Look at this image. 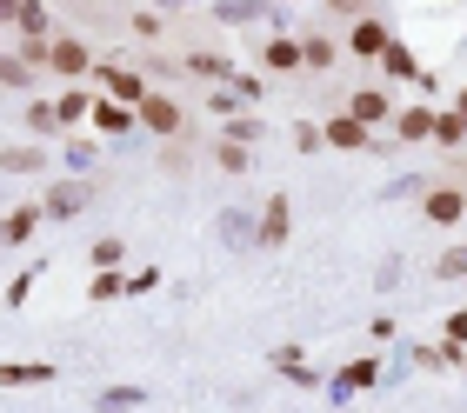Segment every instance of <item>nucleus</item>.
<instances>
[{
	"instance_id": "7c9ffc66",
	"label": "nucleus",
	"mask_w": 467,
	"mask_h": 413,
	"mask_svg": "<svg viewBox=\"0 0 467 413\" xmlns=\"http://www.w3.org/2000/svg\"><path fill=\"white\" fill-rule=\"evenodd\" d=\"M27 127H34V134H54V127H60L54 100H34V107H27Z\"/></svg>"
},
{
	"instance_id": "37998d69",
	"label": "nucleus",
	"mask_w": 467,
	"mask_h": 413,
	"mask_svg": "<svg viewBox=\"0 0 467 413\" xmlns=\"http://www.w3.org/2000/svg\"><path fill=\"white\" fill-rule=\"evenodd\" d=\"M14 7H20V0H0V27H7V20H14Z\"/></svg>"
},
{
	"instance_id": "dca6fc26",
	"label": "nucleus",
	"mask_w": 467,
	"mask_h": 413,
	"mask_svg": "<svg viewBox=\"0 0 467 413\" xmlns=\"http://www.w3.org/2000/svg\"><path fill=\"white\" fill-rule=\"evenodd\" d=\"M380 74H388V80H420V60H414V47L388 40V47H380Z\"/></svg>"
},
{
	"instance_id": "ea45409f",
	"label": "nucleus",
	"mask_w": 467,
	"mask_h": 413,
	"mask_svg": "<svg viewBox=\"0 0 467 413\" xmlns=\"http://www.w3.org/2000/svg\"><path fill=\"white\" fill-rule=\"evenodd\" d=\"M134 34L140 40H161V14H134Z\"/></svg>"
},
{
	"instance_id": "58836bf2",
	"label": "nucleus",
	"mask_w": 467,
	"mask_h": 413,
	"mask_svg": "<svg viewBox=\"0 0 467 413\" xmlns=\"http://www.w3.org/2000/svg\"><path fill=\"white\" fill-rule=\"evenodd\" d=\"M294 147H301V154H314V147H321V127L301 120V127H294Z\"/></svg>"
},
{
	"instance_id": "f03ea898",
	"label": "nucleus",
	"mask_w": 467,
	"mask_h": 413,
	"mask_svg": "<svg viewBox=\"0 0 467 413\" xmlns=\"http://www.w3.org/2000/svg\"><path fill=\"white\" fill-rule=\"evenodd\" d=\"M47 67H54V74H67V80H88V74H94L88 40H80V34H47Z\"/></svg>"
},
{
	"instance_id": "e433bc0d",
	"label": "nucleus",
	"mask_w": 467,
	"mask_h": 413,
	"mask_svg": "<svg viewBox=\"0 0 467 413\" xmlns=\"http://www.w3.org/2000/svg\"><path fill=\"white\" fill-rule=\"evenodd\" d=\"M207 107L227 120V114H241V94H234V87H221V94H207Z\"/></svg>"
},
{
	"instance_id": "412c9836",
	"label": "nucleus",
	"mask_w": 467,
	"mask_h": 413,
	"mask_svg": "<svg viewBox=\"0 0 467 413\" xmlns=\"http://www.w3.org/2000/svg\"><path fill=\"white\" fill-rule=\"evenodd\" d=\"M88 107H94L88 87H67V94L54 100V114H60V127H74V120H88Z\"/></svg>"
},
{
	"instance_id": "4be33fe9",
	"label": "nucleus",
	"mask_w": 467,
	"mask_h": 413,
	"mask_svg": "<svg viewBox=\"0 0 467 413\" xmlns=\"http://www.w3.org/2000/svg\"><path fill=\"white\" fill-rule=\"evenodd\" d=\"M221 140H234V147H254V140H261V120H254L247 107H241V114H227V127H221Z\"/></svg>"
},
{
	"instance_id": "f257e3e1",
	"label": "nucleus",
	"mask_w": 467,
	"mask_h": 413,
	"mask_svg": "<svg viewBox=\"0 0 467 413\" xmlns=\"http://www.w3.org/2000/svg\"><path fill=\"white\" fill-rule=\"evenodd\" d=\"M134 127H147V134H161V140H174L181 127H187V114H181L174 94H154V87H147L140 107H134Z\"/></svg>"
},
{
	"instance_id": "a18cd8bd",
	"label": "nucleus",
	"mask_w": 467,
	"mask_h": 413,
	"mask_svg": "<svg viewBox=\"0 0 467 413\" xmlns=\"http://www.w3.org/2000/svg\"><path fill=\"white\" fill-rule=\"evenodd\" d=\"M461 367H467V360H461Z\"/></svg>"
},
{
	"instance_id": "423d86ee",
	"label": "nucleus",
	"mask_w": 467,
	"mask_h": 413,
	"mask_svg": "<svg viewBox=\"0 0 467 413\" xmlns=\"http://www.w3.org/2000/svg\"><path fill=\"white\" fill-rule=\"evenodd\" d=\"M94 80H100V94L120 100V107H140V94H147V80H140V74H127V67H114V60H100Z\"/></svg>"
},
{
	"instance_id": "cd10ccee",
	"label": "nucleus",
	"mask_w": 467,
	"mask_h": 413,
	"mask_svg": "<svg viewBox=\"0 0 467 413\" xmlns=\"http://www.w3.org/2000/svg\"><path fill=\"white\" fill-rule=\"evenodd\" d=\"M147 394L140 387H108V394H100V413H127V407H140Z\"/></svg>"
},
{
	"instance_id": "9d476101",
	"label": "nucleus",
	"mask_w": 467,
	"mask_h": 413,
	"mask_svg": "<svg viewBox=\"0 0 467 413\" xmlns=\"http://www.w3.org/2000/svg\"><path fill=\"white\" fill-rule=\"evenodd\" d=\"M348 114L360 127H380V120H394V100L380 94V87H354V100H348Z\"/></svg>"
},
{
	"instance_id": "f704fd0d",
	"label": "nucleus",
	"mask_w": 467,
	"mask_h": 413,
	"mask_svg": "<svg viewBox=\"0 0 467 413\" xmlns=\"http://www.w3.org/2000/svg\"><path fill=\"white\" fill-rule=\"evenodd\" d=\"M227 87H234V94H241V107H254V100H261V74H234Z\"/></svg>"
},
{
	"instance_id": "20e7f679",
	"label": "nucleus",
	"mask_w": 467,
	"mask_h": 413,
	"mask_svg": "<svg viewBox=\"0 0 467 413\" xmlns=\"http://www.w3.org/2000/svg\"><path fill=\"white\" fill-rule=\"evenodd\" d=\"M321 147H341V154H368V147H374V127H360L354 114H334V120H321Z\"/></svg>"
},
{
	"instance_id": "5701e85b",
	"label": "nucleus",
	"mask_w": 467,
	"mask_h": 413,
	"mask_svg": "<svg viewBox=\"0 0 467 413\" xmlns=\"http://www.w3.org/2000/svg\"><path fill=\"white\" fill-rule=\"evenodd\" d=\"M40 167H47L40 147H7V154H0V173H40Z\"/></svg>"
},
{
	"instance_id": "f8f14e48",
	"label": "nucleus",
	"mask_w": 467,
	"mask_h": 413,
	"mask_svg": "<svg viewBox=\"0 0 467 413\" xmlns=\"http://www.w3.org/2000/svg\"><path fill=\"white\" fill-rule=\"evenodd\" d=\"M40 221H47V213H40L34 201H20L14 213H7V221H0V247H20V241H34V227Z\"/></svg>"
},
{
	"instance_id": "c85d7f7f",
	"label": "nucleus",
	"mask_w": 467,
	"mask_h": 413,
	"mask_svg": "<svg viewBox=\"0 0 467 413\" xmlns=\"http://www.w3.org/2000/svg\"><path fill=\"white\" fill-rule=\"evenodd\" d=\"M221 173H247V160H254V147H234V140H221Z\"/></svg>"
},
{
	"instance_id": "aec40b11",
	"label": "nucleus",
	"mask_w": 467,
	"mask_h": 413,
	"mask_svg": "<svg viewBox=\"0 0 467 413\" xmlns=\"http://www.w3.org/2000/svg\"><path fill=\"white\" fill-rule=\"evenodd\" d=\"M120 294H127V274H120V267H94L88 300H100V307H108V300H120Z\"/></svg>"
},
{
	"instance_id": "a878e982",
	"label": "nucleus",
	"mask_w": 467,
	"mask_h": 413,
	"mask_svg": "<svg viewBox=\"0 0 467 413\" xmlns=\"http://www.w3.org/2000/svg\"><path fill=\"white\" fill-rule=\"evenodd\" d=\"M428 140H441V147H461V140H467V127H461L454 107H448V114H434V134H428Z\"/></svg>"
},
{
	"instance_id": "6ab92c4d",
	"label": "nucleus",
	"mask_w": 467,
	"mask_h": 413,
	"mask_svg": "<svg viewBox=\"0 0 467 413\" xmlns=\"http://www.w3.org/2000/svg\"><path fill=\"white\" fill-rule=\"evenodd\" d=\"M14 27H20V40H47L54 20H47V7H40V0H20V7H14Z\"/></svg>"
},
{
	"instance_id": "0eeeda50",
	"label": "nucleus",
	"mask_w": 467,
	"mask_h": 413,
	"mask_svg": "<svg viewBox=\"0 0 467 413\" xmlns=\"http://www.w3.org/2000/svg\"><path fill=\"white\" fill-rule=\"evenodd\" d=\"M94 201V181H60V187H47V201H40V213H54V221H74L80 207Z\"/></svg>"
},
{
	"instance_id": "bb28decb",
	"label": "nucleus",
	"mask_w": 467,
	"mask_h": 413,
	"mask_svg": "<svg viewBox=\"0 0 467 413\" xmlns=\"http://www.w3.org/2000/svg\"><path fill=\"white\" fill-rule=\"evenodd\" d=\"M0 87H34V67L20 54H0Z\"/></svg>"
},
{
	"instance_id": "9b49d317",
	"label": "nucleus",
	"mask_w": 467,
	"mask_h": 413,
	"mask_svg": "<svg viewBox=\"0 0 467 413\" xmlns=\"http://www.w3.org/2000/svg\"><path fill=\"white\" fill-rule=\"evenodd\" d=\"M261 67H267V74H301V40H294V34H274L267 47H261Z\"/></svg>"
},
{
	"instance_id": "b1692460",
	"label": "nucleus",
	"mask_w": 467,
	"mask_h": 413,
	"mask_svg": "<svg viewBox=\"0 0 467 413\" xmlns=\"http://www.w3.org/2000/svg\"><path fill=\"white\" fill-rule=\"evenodd\" d=\"M187 74H201V80H234V67H227V54H187Z\"/></svg>"
},
{
	"instance_id": "c756f323",
	"label": "nucleus",
	"mask_w": 467,
	"mask_h": 413,
	"mask_svg": "<svg viewBox=\"0 0 467 413\" xmlns=\"http://www.w3.org/2000/svg\"><path fill=\"white\" fill-rule=\"evenodd\" d=\"M434 274H441V280H461V274H467V241L441 253V260H434Z\"/></svg>"
},
{
	"instance_id": "39448f33",
	"label": "nucleus",
	"mask_w": 467,
	"mask_h": 413,
	"mask_svg": "<svg viewBox=\"0 0 467 413\" xmlns=\"http://www.w3.org/2000/svg\"><path fill=\"white\" fill-rule=\"evenodd\" d=\"M420 213H428V221L434 227H461V213H467V187H428V193H420Z\"/></svg>"
},
{
	"instance_id": "1a4fd4ad",
	"label": "nucleus",
	"mask_w": 467,
	"mask_h": 413,
	"mask_svg": "<svg viewBox=\"0 0 467 413\" xmlns=\"http://www.w3.org/2000/svg\"><path fill=\"white\" fill-rule=\"evenodd\" d=\"M388 20H354V34H348V54L354 60H380V47H388Z\"/></svg>"
},
{
	"instance_id": "2eb2a0df",
	"label": "nucleus",
	"mask_w": 467,
	"mask_h": 413,
	"mask_svg": "<svg viewBox=\"0 0 467 413\" xmlns=\"http://www.w3.org/2000/svg\"><path fill=\"white\" fill-rule=\"evenodd\" d=\"M47 380H54L47 360H7L0 367V387H47Z\"/></svg>"
},
{
	"instance_id": "a19ab883",
	"label": "nucleus",
	"mask_w": 467,
	"mask_h": 413,
	"mask_svg": "<svg viewBox=\"0 0 467 413\" xmlns=\"http://www.w3.org/2000/svg\"><path fill=\"white\" fill-rule=\"evenodd\" d=\"M327 7H334V14H354V20H360V0H327Z\"/></svg>"
},
{
	"instance_id": "473e14b6",
	"label": "nucleus",
	"mask_w": 467,
	"mask_h": 413,
	"mask_svg": "<svg viewBox=\"0 0 467 413\" xmlns=\"http://www.w3.org/2000/svg\"><path fill=\"white\" fill-rule=\"evenodd\" d=\"M414 367H428V374H441V367H454L448 346H414Z\"/></svg>"
},
{
	"instance_id": "2f4dec72",
	"label": "nucleus",
	"mask_w": 467,
	"mask_h": 413,
	"mask_svg": "<svg viewBox=\"0 0 467 413\" xmlns=\"http://www.w3.org/2000/svg\"><path fill=\"white\" fill-rule=\"evenodd\" d=\"M88 260H94V267H120V260H127V247L108 233V241H94V253H88Z\"/></svg>"
},
{
	"instance_id": "393cba45",
	"label": "nucleus",
	"mask_w": 467,
	"mask_h": 413,
	"mask_svg": "<svg viewBox=\"0 0 467 413\" xmlns=\"http://www.w3.org/2000/svg\"><path fill=\"white\" fill-rule=\"evenodd\" d=\"M441 346L454 354V367L467 360V307H461V314H448V327H441Z\"/></svg>"
},
{
	"instance_id": "ddd939ff",
	"label": "nucleus",
	"mask_w": 467,
	"mask_h": 413,
	"mask_svg": "<svg viewBox=\"0 0 467 413\" xmlns=\"http://www.w3.org/2000/svg\"><path fill=\"white\" fill-rule=\"evenodd\" d=\"M267 367H274V374H281V380L321 387V374H314V367H307V354H301V346H274V354H267Z\"/></svg>"
},
{
	"instance_id": "72a5a7b5",
	"label": "nucleus",
	"mask_w": 467,
	"mask_h": 413,
	"mask_svg": "<svg viewBox=\"0 0 467 413\" xmlns=\"http://www.w3.org/2000/svg\"><path fill=\"white\" fill-rule=\"evenodd\" d=\"M221 20H234V27H241V20H267V7H254V0H227Z\"/></svg>"
},
{
	"instance_id": "4c0bfd02",
	"label": "nucleus",
	"mask_w": 467,
	"mask_h": 413,
	"mask_svg": "<svg viewBox=\"0 0 467 413\" xmlns=\"http://www.w3.org/2000/svg\"><path fill=\"white\" fill-rule=\"evenodd\" d=\"M34 274H40V267H27V274H14V287H7V307H20V300L34 294Z\"/></svg>"
},
{
	"instance_id": "79ce46f5",
	"label": "nucleus",
	"mask_w": 467,
	"mask_h": 413,
	"mask_svg": "<svg viewBox=\"0 0 467 413\" xmlns=\"http://www.w3.org/2000/svg\"><path fill=\"white\" fill-rule=\"evenodd\" d=\"M454 114H461V127H467V87H461V94H454Z\"/></svg>"
},
{
	"instance_id": "6e6552de",
	"label": "nucleus",
	"mask_w": 467,
	"mask_h": 413,
	"mask_svg": "<svg viewBox=\"0 0 467 413\" xmlns=\"http://www.w3.org/2000/svg\"><path fill=\"white\" fill-rule=\"evenodd\" d=\"M374 380H380V360H348L327 387H334V400H354V394H368Z\"/></svg>"
},
{
	"instance_id": "c03bdc74",
	"label": "nucleus",
	"mask_w": 467,
	"mask_h": 413,
	"mask_svg": "<svg viewBox=\"0 0 467 413\" xmlns=\"http://www.w3.org/2000/svg\"><path fill=\"white\" fill-rule=\"evenodd\" d=\"M161 7H187V0H161Z\"/></svg>"
},
{
	"instance_id": "c9c22d12",
	"label": "nucleus",
	"mask_w": 467,
	"mask_h": 413,
	"mask_svg": "<svg viewBox=\"0 0 467 413\" xmlns=\"http://www.w3.org/2000/svg\"><path fill=\"white\" fill-rule=\"evenodd\" d=\"M161 287V267H140V274H127V294H154Z\"/></svg>"
},
{
	"instance_id": "f3484780",
	"label": "nucleus",
	"mask_w": 467,
	"mask_h": 413,
	"mask_svg": "<svg viewBox=\"0 0 467 413\" xmlns=\"http://www.w3.org/2000/svg\"><path fill=\"white\" fill-rule=\"evenodd\" d=\"M394 134L408 140V147L428 140V134H434V107H400V114H394Z\"/></svg>"
},
{
	"instance_id": "7ed1b4c3",
	"label": "nucleus",
	"mask_w": 467,
	"mask_h": 413,
	"mask_svg": "<svg viewBox=\"0 0 467 413\" xmlns=\"http://www.w3.org/2000/svg\"><path fill=\"white\" fill-rule=\"evenodd\" d=\"M287 233H294V201H287V193H267L254 241H261V247H287Z\"/></svg>"
},
{
	"instance_id": "a211bd4d",
	"label": "nucleus",
	"mask_w": 467,
	"mask_h": 413,
	"mask_svg": "<svg viewBox=\"0 0 467 413\" xmlns=\"http://www.w3.org/2000/svg\"><path fill=\"white\" fill-rule=\"evenodd\" d=\"M334 60H341V47H334L327 34H301V67H314V74H327Z\"/></svg>"
},
{
	"instance_id": "4468645a",
	"label": "nucleus",
	"mask_w": 467,
	"mask_h": 413,
	"mask_svg": "<svg viewBox=\"0 0 467 413\" xmlns=\"http://www.w3.org/2000/svg\"><path fill=\"white\" fill-rule=\"evenodd\" d=\"M88 120L100 127V134H127V127H134V107H120V100H108V94H100V100L88 107Z\"/></svg>"
}]
</instances>
